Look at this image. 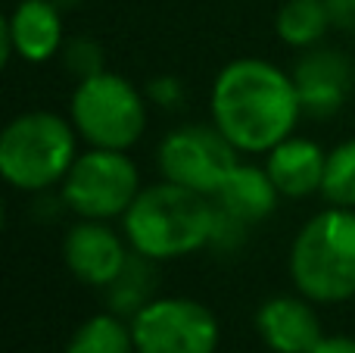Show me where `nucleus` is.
Segmentation results:
<instances>
[{
	"instance_id": "obj_1",
	"label": "nucleus",
	"mask_w": 355,
	"mask_h": 353,
	"mask_svg": "<svg viewBox=\"0 0 355 353\" xmlns=\"http://www.w3.org/2000/svg\"><path fill=\"white\" fill-rule=\"evenodd\" d=\"M209 113L237 154H268L293 135L302 116V97L296 79L281 66L240 56L215 75Z\"/></svg>"
},
{
	"instance_id": "obj_2",
	"label": "nucleus",
	"mask_w": 355,
	"mask_h": 353,
	"mask_svg": "<svg viewBox=\"0 0 355 353\" xmlns=\"http://www.w3.org/2000/svg\"><path fill=\"white\" fill-rule=\"evenodd\" d=\"M215 213L218 210L212 197L162 179L159 185L141 188L122 216V231L131 250L144 260H184L212 244Z\"/></svg>"
},
{
	"instance_id": "obj_3",
	"label": "nucleus",
	"mask_w": 355,
	"mask_h": 353,
	"mask_svg": "<svg viewBox=\"0 0 355 353\" xmlns=\"http://www.w3.org/2000/svg\"><path fill=\"white\" fill-rule=\"evenodd\" d=\"M293 288L312 304H346L355 297V210L324 206L293 238Z\"/></svg>"
},
{
	"instance_id": "obj_4",
	"label": "nucleus",
	"mask_w": 355,
	"mask_h": 353,
	"mask_svg": "<svg viewBox=\"0 0 355 353\" xmlns=\"http://www.w3.org/2000/svg\"><path fill=\"white\" fill-rule=\"evenodd\" d=\"M78 154V131L72 119L50 110L19 113L0 131V175L10 188L25 194L62 185Z\"/></svg>"
},
{
	"instance_id": "obj_5",
	"label": "nucleus",
	"mask_w": 355,
	"mask_h": 353,
	"mask_svg": "<svg viewBox=\"0 0 355 353\" xmlns=\"http://www.w3.org/2000/svg\"><path fill=\"white\" fill-rule=\"evenodd\" d=\"M69 119L81 141L103 150H131L147 131V97L125 75L100 69L75 85Z\"/></svg>"
},
{
	"instance_id": "obj_6",
	"label": "nucleus",
	"mask_w": 355,
	"mask_h": 353,
	"mask_svg": "<svg viewBox=\"0 0 355 353\" xmlns=\"http://www.w3.org/2000/svg\"><path fill=\"white\" fill-rule=\"evenodd\" d=\"M62 204L78 219H122L141 194V172L128 150L87 147L60 185Z\"/></svg>"
},
{
	"instance_id": "obj_7",
	"label": "nucleus",
	"mask_w": 355,
	"mask_h": 353,
	"mask_svg": "<svg viewBox=\"0 0 355 353\" xmlns=\"http://www.w3.org/2000/svg\"><path fill=\"white\" fill-rule=\"evenodd\" d=\"M137 353H215L221 329L215 313L193 297H153L131 316Z\"/></svg>"
},
{
	"instance_id": "obj_8",
	"label": "nucleus",
	"mask_w": 355,
	"mask_h": 353,
	"mask_svg": "<svg viewBox=\"0 0 355 353\" xmlns=\"http://www.w3.org/2000/svg\"><path fill=\"white\" fill-rule=\"evenodd\" d=\"M156 163H159V172L166 181L215 197L240 160L237 147L215 125L187 122L162 138Z\"/></svg>"
},
{
	"instance_id": "obj_9",
	"label": "nucleus",
	"mask_w": 355,
	"mask_h": 353,
	"mask_svg": "<svg viewBox=\"0 0 355 353\" xmlns=\"http://www.w3.org/2000/svg\"><path fill=\"white\" fill-rule=\"evenodd\" d=\"M131 244L125 231L119 235L103 219H81L62 238V263L66 269L91 288H110L125 272L131 260Z\"/></svg>"
},
{
	"instance_id": "obj_10",
	"label": "nucleus",
	"mask_w": 355,
	"mask_h": 353,
	"mask_svg": "<svg viewBox=\"0 0 355 353\" xmlns=\"http://www.w3.org/2000/svg\"><path fill=\"white\" fill-rule=\"evenodd\" d=\"M3 63L19 56L22 63H47L62 50V10L53 0H19L0 25Z\"/></svg>"
},
{
	"instance_id": "obj_11",
	"label": "nucleus",
	"mask_w": 355,
	"mask_h": 353,
	"mask_svg": "<svg viewBox=\"0 0 355 353\" xmlns=\"http://www.w3.org/2000/svg\"><path fill=\"white\" fill-rule=\"evenodd\" d=\"M256 331L275 353H312L324 338L315 304L300 291L265 300L256 310Z\"/></svg>"
},
{
	"instance_id": "obj_12",
	"label": "nucleus",
	"mask_w": 355,
	"mask_h": 353,
	"mask_svg": "<svg viewBox=\"0 0 355 353\" xmlns=\"http://www.w3.org/2000/svg\"><path fill=\"white\" fill-rule=\"evenodd\" d=\"M296 88L302 97V113L309 116H334L343 106L352 88V66L337 50H306L293 69Z\"/></svg>"
},
{
	"instance_id": "obj_13",
	"label": "nucleus",
	"mask_w": 355,
	"mask_h": 353,
	"mask_svg": "<svg viewBox=\"0 0 355 353\" xmlns=\"http://www.w3.org/2000/svg\"><path fill=\"white\" fill-rule=\"evenodd\" d=\"M324 166L327 154L321 150V144H315L312 138L290 135L284 138L277 147H271L265 154V169H268L275 188L281 191V197H309V194H321V181H324Z\"/></svg>"
},
{
	"instance_id": "obj_14",
	"label": "nucleus",
	"mask_w": 355,
	"mask_h": 353,
	"mask_svg": "<svg viewBox=\"0 0 355 353\" xmlns=\"http://www.w3.org/2000/svg\"><path fill=\"white\" fill-rule=\"evenodd\" d=\"M277 197H281V191L275 188L268 169L250 166V163H237L212 200L218 210H225L227 216H234L237 222L256 225L277 210Z\"/></svg>"
},
{
	"instance_id": "obj_15",
	"label": "nucleus",
	"mask_w": 355,
	"mask_h": 353,
	"mask_svg": "<svg viewBox=\"0 0 355 353\" xmlns=\"http://www.w3.org/2000/svg\"><path fill=\"white\" fill-rule=\"evenodd\" d=\"M334 16L327 0H284L275 16V31L287 47L312 50L331 31Z\"/></svg>"
},
{
	"instance_id": "obj_16",
	"label": "nucleus",
	"mask_w": 355,
	"mask_h": 353,
	"mask_svg": "<svg viewBox=\"0 0 355 353\" xmlns=\"http://www.w3.org/2000/svg\"><path fill=\"white\" fill-rule=\"evenodd\" d=\"M62 353H137L135 335H131V319L119 316L112 310L97 313L72 331Z\"/></svg>"
},
{
	"instance_id": "obj_17",
	"label": "nucleus",
	"mask_w": 355,
	"mask_h": 353,
	"mask_svg": "<svg viewBox=\"0 0 355 353\" xmlns=\"http://www.w3.org/2000/svg\"><path fill=\"white\" fill-rule=\"evenodd\" d=\"M321 197L327 200V206L355 210V138L337 144L334 150H327Z\"/></svg>"
},
{
	"instance_id": "obj_18",
	"label": "nucleus",
	"mask_w": 355,
	"mask_h": 353,
	"mask_svg": "<svg viewBox=\"0 0 355 353\" xmlns=\"http://www.w3.org/2000/svg\"><path fill=\"white\" fill-rule=\"evenodd\" d=\"M62 60H66L69 72H75V79L81 81L103 69V50H100V44L87 41V38H75L62 47Z\"/></svg>"
},
{
	"instance_id": "obj_19",
	"label": "nucleus",
	"mask_w": 355,
	"mask_h": 353,
	"mask_svg": "<svg viewBox=\"0 0 355 353\" xmlns=\"http://www.w3.org/2000/svg\"><path fill=\"white\" fill-rule=\"evenodd\" d=\"M147 94H150V100H156V104H162V106H178L184 100L181 81L172 79V75H159V79H153L150 88H147Z\"/></svg>"
},
{
	"instance_id": "obj_20",
	"label": "nucleus",
	"mask_w": 355,
	"mask_h": 353,
	"mask_svg": "<svg viewBox=\"0 0 355 353\" xmlns=\"http://www.w3.org/2000/svg\"><path fill=\"white\" fill-rule=\"evenodd\" d=\"M331 6V16H334V25L346 31H355V0H327Z\"/></svg>"
},
{
	"instance_id": "obj_21",
	"label": "nucleus",
	"mask_w": 355,
	"mask_h": 353,
	"mask_svg": "<svg viewBox=\"0 0 355 353\" xmlns=\"http://www.w3.org/2000/svg\"><path fill=\"white\" fill-rule=\"evenodd\" d=\"M312 353H355V338L349 335H324Z\"/></svg>"
},
{
	"instance_id": "obj_22",
	"label": "nucleus",
	"mask_w": 355,
	"mask_h": 353,
	"mask_svg": "<svg viewBox=\"0 0 355 353\" xmlns=\"http://www.w3.org/2000/svg\"><path fill=\"white\" fill-rule=\"evenodd\" d=\"M53 3L62 10V6H78V0H53Z\"/></svg>"
}]
</instances>
